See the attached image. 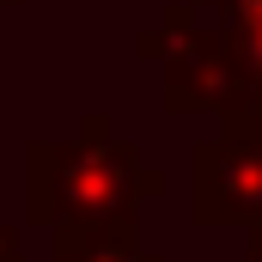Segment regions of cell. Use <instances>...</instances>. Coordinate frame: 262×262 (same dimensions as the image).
<instances>
[{"instance_id":"1","label":"cell","mask_w":262,"mask_h":262,"mask_svg":"<svg viewBox=\"0 0 262 262\" xmlns=\"http://www.w3.org/2000/svg\"><path fill=\"white\" fill-rule=\"evenodd\" d=\"M165 189V171L140 159V146L110 128L104 110H85L73 140L25 146V226L55 232L73 220H140V207Z\"/></svg>"},{"instance_id":"2","label":"cell","mask_w":262,"mask_h":262,"mask_svg":"<svg viewBox=\"0 0 262 262\" xmlns=\"http://www.w3.org/2000/svg\"><path fill=\"white\" fill-rule=\"evenodd\" d=\"M134 55L165 67V110L171 116H250L256 73L220 25H201L195 0H177L159 25L134 31Z\"/></svg>"},{"instance_id":"7","label":"cell","mask_w":262,"mask_h":262,"mask_svg":"<svg viewBox=\"0 0 262 262\" xmlns=\"http://www.w3.org/2000/svg\"><path fill=\"white\" fill-rule=\"evenodd\" d=\"M250 244H244V262H262V232H244Z\"/></svg>"},{"instance_id":"10","label":"cell","mask_w":262,"mask_h":262,"mask_svg":"<svg viewBox=\"0 0 262 262\" xmlns=\"http://www.w3.org/2000/svg\"><path fill=\"white\" fill-rule=\"evenodd\" d=\"M6 6H18V0H0V18H6Z\"/></svg>"},{"instance_id":"4","label":"cell","mask_w":262,"mask_h":262,"mask_svg":"<svg viewBox=\"0 0 262 262\" xmlns=\"http://www.w3.org/2000/svg\"><path fill=\"white\" fill-rule=\"evenodd\" d=\"M49 262H152L134 220H73L49 232Z\"/></svg>"},{"instance_id":"6","label":"cell","mask_w":262,"mask_h":262,"mask_svg":"<svg viewBox=\"0 0 262 262\" xmlns=\"http://www.w3.org/2000/svg\"><path fill=\"white\" fill-rule=\"evenodd\" d=\"M0 262H25V244H18V232L6 226V213H0Z\"/></svg>"},{"instance_id":"5","label":"cell","mask_w":262,"mask_h":262,"mask_svg":"<svg viewBox=\"0 0 262 262\" xmlns=\"http://www.w3.org/2000/svg\"><path fill=\"white\" fill-rule=\"evenodd\" d=\"M213 25L238 43L244 67L262 79V0H226V6H213Z\"/></svg>"},{"instance_id":"11","label":"cell","mask_w":262,"mask_h":262,"mask_svg":"<svg viewBox=\"0 0 262 262\" xmlns=\"http://www.w3.org/2000/svg\"><path fill=\"white\" fill-rule=\"evenodd\" d=\"M152 262H159V256H152Z\"/></svg>"},{"instance_id":"3","label":"cell","mask_w":262,"mask_h":262,"mask_svg":"<svg viewBox=\"0 0 262 262\" xmlns=\"http://www.w3.org/2000/svg\"><path fill=\"white\" fill-rule=\"evenodd\" d=\"M189 220L262 232V116H232L189 152Z\"/></svg>"},{"instance_id":"8","label":"cell","mask_w":262,"mask_h":262,"mask_svg":"<svg viewBox=\"0 0 262 262\" xmlns=\"http://www.w3.org/2000/svg\"><path fill=\"white\" fill-rule=\"evenodd\" d=\"M250 116H262V79H256V98H250Z\"/></svg>"},{"instance_id":"9","label":"cell","mask_w":262,"mask_h":262,"mask_svg":"<svg viewBox=\"0 0 262 262\" xmlns=\"http://www.w3.org/2000/svg\"><path fill=\"white\" fill-rule=\"evenodd\" d=\"M195 6H201V12H213V6H226V0H195Z\"/></svg>"}]
</instances>
